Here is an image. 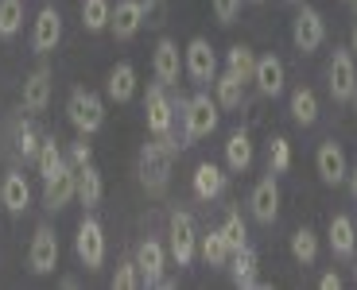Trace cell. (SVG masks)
<instances>
[{
    "instance_id": "3",
    "label": "cell",
    "mask_w": 357,
    "mask_h": 290,
    "mask_svg": "<svg viewBox=\"0 0 357 290\" xmlns=\"http://www.w3.org/2000/svg\"><path fill=\"white\" fill-rule=\"evenodd\" d=\"M66 120L78 128V136H93L105 124V105H101L98 93L89 89H74L70 101H66Z\"/></svg>"
},
{
    "instance_id": "31",
    "label": "cell",
    "mask_w": 357,
    "mask_h": 290,
    "mask_svg": "<svg viewBox=\"0 0 357 290\" xmlns=\"http://www.w3.org/2000/svg\"><path fill=\"white\" fill-rule=\"evenodd\" d=\"M109 16H113V4L109 0H82V27L86 31H105Z\"/></svg>"
},
{
    "instance_id": "40",
    "label": "cell",
    "mask_w": 357,
    "mask_h": 290,
    "mask_svg": "<svg viewBox=\"0 0 357 290\" xmlns=\"http://www.w3.org/2000/svg\"><path fill=\"white\" fill-rule=\"evenodd\" d=\"M86 163H93V147H89L86 136H82V140L70 143V167L78 170V167H86Z\"/></svg>"
},
{
    "instance_id": "22",
    "label": "cell",
    "mask_w": 357,
    "mask_h": 290,
    "mask_svg": "<svg viewBox=\"0 0 357 290\" xmlns=\"http://www.w3.org/2000/svg\"><path fill=\"white\" fill-rule=\"evenodd\" d=\"M105 89H109V97H113L116 105L132 101V93H136V70H132V62H116L113 70H109Z\"/></svg>"
},
{
    "instance_id": "17",
    "label": "cell",
    "mask_w": 357,
    "mask_h": 290,
    "mask_svg": "<svg viewBox=\"0 0 357 290\" xmlns=\"http://www.w3.org/2000/svg\"><path fill=\"white\" fill-rule=\"evenodd\" d=\"M140 27H144L140 0H116V4H113V16H109V31H113L116 39H132Z\"/></svg>"
},
{
    "instance_id": "45",
    "label": "cell",
    "mask_w": 357,
    "mask_h": 290,
    "mask_svg": "<svg viewBox=\"0 0 357 290\" xmlns=\"http://www.w3.org/2000/svg\"><path fill=\"white\" fill-rule=\"evenodd\" d=\"M291 4H299V0H291Z\"/></svg>"
},
{
    "instance_id": "30",
    "label": "cell",
    "mask_w": 357,
    "mask_h": 290,
    "mask_svg": "<svg viewBox=\"0 0 357 290\" xmlns=\"http://www.w3.org/2000/svg\"><path fill=\"white\" fill-rule=\"evenodd\" d=\"M291 116L295 124H303V128H311L314 120H319V97H314V89L299 86L291 93Z\"/></svg>"
},
{
    "instance_id": "35",
    "label": "cell",
    "mask_w": 357,
    "mask_h": 290,
    "mask_svg": "<svg viewBox=\"0 0 357 290\" xmlns=\"http://www.w3.org/2000/svg\"><path fill=\"white\" fill-rule=\"evenodd\" d=\"M222 236H225V244H229V252H237V248L249 244V229H245L241 213H229V217L222 220Z\"/></svg>"
},
{
    "instance_id": "25",
    "label": "cell",
    "mask_w": 357,
    "mask_h": 290,
    "mask_svg": "<svg viewBox=\"0 0 357 290\" xmlns=\"http://www.w3.org/2000/svg\"><path fill=\"white\" fill-rule=\"evenodd\" d=\"M326 236H331L334 255H354V252H357V229H354V220H349L346 213L331 217V229H326Z\"/></svg>"
},
{
    "instance_id": "37",
    "label": "cell",
    "mask_w": 357,
    "mask_h": 290,
    "mask_svg": "<svg viewBox=\"0 0 357 290\" xmlns=\"http://www.w3.org/2000/svg\"><path fill=\"white\" fill-rule=\"evenodd\" d=\"M39 143H43V136H39L36 128H31V124H20V128H16V151H20L24 159H31V163H36Z\"/></svg>"
},
{
    "instance_id": "36",
    "label": "cell",
    "mask_w": 357,
    "mask_h": 290,
    "mask_svg": "<svg viewBox=\"0 0 357 290\" xmlns=\"http://www.w3.org/2000/svg\"><path fill=\"white\" fill-rule=\"evenodd\" d=\"M287 167H291V143H287L284 136H276L272 147H268V170H272V175H284Z\"/></svg>"
},
{
    "instance_id": "41",
    "label": "cell",
    "mask_w": 357,
    "mask_h": 290,
    "mask_svg": "<svg viewBox=\"0 0 357 290\" xmlns=\"http://www.w3.org/2000/svg\"><path fill=\"white\" fill-rule=\"evenodd\" d=\"M140 8H144V24L148 27H160L163 16H167L163 12V0H140Z\"/></svg>"
},
{
    "instance_id": "10",
    "label": "cell",
    "mask_w": 357,
    "mask_h": 290,
    "mask_svg": "<svg viewBox=\"0 0 357 290\" xmlns=\"http://www.w3.org/2000/svg\"><path fill=\"white\" fill-rule=\"evenodd\" d=\"M152 70H155V81H160V86H167V89L178 86V78H183V54H178V43H175V39L163 35L160 43H155Z\"/></svg>"
},
{
    "instance_id": "38",
    "label": "cell",
    "mask_w": 357,
    "mask_h": 290,
    "mask_svg": "<svg viewBox=\"0 0 357 290\" xmlns=\"http://www.w3.org/2000/svg\"><path fill=\"white\" fill-rule=\"evenodd\" d=\"M132 287H144L140 267H136V259H125V264L116 267V275H113V290H132Z\"/></svg>"
},
{
    "instance_id": "7",
    "label": "cell",
    "mask_w": 357,
    "mask_h": 290,
    "mask_svg": "<svg viewBox=\"0 0 357 290\" xmlns=\"http://www.w3.org/2000/svg\"><path fill=\"white\" fill-rule=\"evenodd\" d=\"M183 70L190 74L195 81H210L214 86V78H218V54H214V47H210V39H190L187 43V51H183Z\"/></svg>"
},
{
    "instance_id": "5",
    "label": "cell",
    "mask_w": 357,
    "mask_h": 290,
    "mask_svg": "<svg viewBox=\"0 0 357 290\" xmlns=\"http://www.w3.org/2000/svg\"><path fill=\"white\" fill-rule=\"evenodd\" d=\"M74 252H78V259L86 264V271H98V267L105 264V229H101L93 217H82L78 236H74Z\"/></svg>"
},
{
    "instance_id": "15",
    "label": "cell",
    "mask_w": 357,
    "mask_h": 290,
    "mask_svg": "<svg viewBox=\"0 0 357 290\" xmlns=\"http://www.w3.org/2000/svg\"><path fill=\"white\" fill-rule=\"evenodd\" d=\"M314 167H319V178L326 186H342L349 178V163H346V151L338 147L334 140L319 143V151H314Z\"/></svg>"
},
{
    "instance_id": "19",
    "label": "cell",
    "mask_w": 357,
    "mask_h": 290,
    "mask_svg": "<svg viewBox=\"0 0 357 290\" xmlns=\"http://www.w3.org/2000/svg\"><path fill=\"white\" fill-rule=\"evenodd\" d=\"M252 81L264 97H280L284 93V62L276 54H260L257 58V70H252Z\"/></svg>"
},
{
    "instance_id": "14",
    "label": "cell",
    "mask_w": 357,
    "mask_h": 290,
    "mask_svg": "<svg viewBox=\"0 0 357 290\" xmlns=\"http://www.w3.org/2000/svg\"><path fill=\"white\" fill-rule=\"evenodd\" d=\"M59 39H63V12L54 8V4H43L36 16V27H31V47L39 54H47L59 47Z\"/></svg>"
},
{
    "instance_id": "44",
    "label": "cell",
    "mask_w": 357,
    "mask_h": 290,
    "mask_svg": "<svg viewBox=\"0 0 357 290\" xmlns=\"http://www.w3.org/2000/svg\"><path fill=\"white\" fill-rule=\"evenodd\" d=\"M349 51H354V54H357V24H354V47H349Z\"/></svg>"
},
{
    "instance_id": "12",
    "label": "cell",
    "mask_w": 357,
    "mask_h": 290,
    "mask_svg": "<svg viewBox=\"0 0 357 290\" xmlns=\"http://www.w3.org/2000/svg\"><path fill=\"white\" fill-rule=\"evenodd\" d=\"M291 39L295 47L303 54H314L322 47V39H326V24H322V16L314 8H299V16H295L291 24Z\"/></svg>"
},
{
    "instance_id": "34",
    "label": "cell",
    "mask_w": 357,
    "mask_h": 290,
    "mask_svg": "<svg viewBox=\"0 0 357 290\" xmlns=\"http://www.w3.org/2000/svg\"><path fill=\"white\" fill-rule=\"evenodd\" d=\"M291 255L299 259V264H314V255H319V236H314L311 229H295L291 232Z\"/></svg>"
},
{
    "instance_id": "4",
    "label": "cell",
    "mask_w": 357,
    "mask_h": 290,
    "mask_svg": "<svg viewBox=\"0 0 357 290\" xmlns=\"http://www.w3.org/2000/svg\"><path fill=\"white\" fill-rule=\"evenodd\" d=\"M167 236H171V255H175V264L187 267L190 259H195V252H198L195 217L183 213V209H175V213H171V220H167Z\"/></svg>"
},
{
    "instance_id": "29",
    "label": "cell",
    "mask_w": 357,
    "mask_h": 290,
    "mask_svg": "<svg viewBox=\"0 0 357 290\" xmlns=\"http://www.w3.org/2000/svg\"><path fill=\"white\" fill-rule=\"evenodd\" d=\"M63 167H66V155H63V147H59V140H54V136H43L39 155H36V170L43 178H51V175H59Z\"/></svg>"
},
{
    "instance_id": "8",
    "label": "cell",
    "mask_w": 357,
    "mask_h": 290,
    "mask_svg": "<svg viewBox=\"0 0 357 290\" xmlns=\"http://www.w3.org/2000/svg\"><path fill=\"white\" fill-rule=\"evenodd\" d=\"M27 264L36 275H51L59 267V236H54L51 225H39L36 236H31V248H27Z\"/></svg>"
},
{
    "instance_id": "28",
    "label": "cell",
    "mask_w": 357,
    "mask_h": 290,
    "mask_svg": "<svg viewBox=\"0 0 357 290\" xmlns=\"http://www.w3.org/2000/svg\"><path fill=\"white\" fill-rule=\"evenodd\" d=\"M198 252H202V259L210 267H225L229 264V244H225V236H222V229H210L206 236H198Z\"/></svg>"
},
{
    "instance_id": "20",
    "label": "cell",
    "mask_w": 357,
    "mask_h": 290,
    "mask_svg": "<svg viewBox=\"0 0 357 290\" xmlns=\"http://www.w3.org/2000/svg\"><path fill=\"white\" fill-rule=\"evenodd\" d=\"M190 190H195L198 202H214V198H222V190H225L222 167H214V163H198L195 175H190Z\"/></svg>"
},
{
    "instance_id": "42",
    "label": "cell",
    "mask_w": 357,
    "mask_h": 290,
    "mask_svg": "<svg viewBox=\"0 0 357 290\" xmlns=\"http://www.w3.org/2000/svg\"><path fill=\"white\" fill-rule=\"evenodd\" d=\"M319 287H322V290H338V287H342V279L331 271V275H322V279H319Z\"/></svg>"
},
{
    "instance_id": "32",
    "label": "cell",
    "mask_w": 357,
    "mask_h": 290,
    "mask_svg": "<svg viewBox=\"0 0 357 290\" xmlns=\"http://www.w3.org/2000/svg\"><path fill=\"white\" fill-rule=\"evenodd\" d=\"M24 27V0H0V39H12Z\"/></svg>"
},
{
    "instance_id": "2",
    "label": "cell",
    "mask_w": 357,
    "mask_h": 290,
    "mask_svg": "<svg viewBox=\"0 0 357 290\" xmlns=\"http://www.w3.org/2000/svg\"><path fill=\"white\" fill-rule=\"evenodd\" d=\"M218 101L210 93H195L187 97V108H183V147H190L195 140L210 136L218 128Z\"/></svg>"
},
{
    "instance_id": "27",
    "label": "cell",
    "mask_w": 357,
    "mask_h": 290,
    "mask_svg": "<svg viewBox=\"0 0 357 290\" xmlns=\"http://www.w3.org/2000/svg\"><path fill=\"white\" fill-rule=\"evenodd\" d=\"M225 167L237 170V175L252 167V140L245 132H233L229 140H225Z\"/></svg>"
},
{
    "instance_id": "23",
    "label": "cell",
    "mask_w": 357,
    "mask_h": 290,
    "mask_svg": "<svg viewBox=\"0 0 357 290\" xmlns=\"http://www.w3.org/2000/svg\"><path fill=\"white\" fill-rule=\"evenodd\" d=\"M257 267H260V255L252 252L249 244L237 248V252L229 255V271H233V282H237V287H260V282H257Z\"/></svg>"
},
{
    "instance_id": "18",
    "label": "cell",
    "mask_w": 357,
    "mask_h": 290,
    "mask_svg": "<svg viewBox=\"0 0 357 290\" xmlns=\"http://www.w3.org/2000/svg\"><path fill=\"white\" fill-rule=\"evenodd\" d=\"M51 89H54V81H51V70H47V66L27 74L24 78V108L27 113H43V108L51 105Z\"/></svg>"
},
{
    "instance_id": "21",
    "label": "cell",
    "mask_w": 357,
    "mask_h": 290,
    "mask_svg": "<svg viewBox=\"0 0 357 290\" xmlns=\"http://www.w3.org/2000/svg\"><path fill=\"white\" fill-rule=\"evenodd\" d=\"M0 202H4L8 213H24L27 205H31V186H27V178L20 175V170H8V175H4V182H0Z\"/></svg>"
},
{
    "instance_id": "33",
    "label": "cell",
    "mask_w": 357,
    "mask_h": 290,
    "mask_svg": "<svg viewBox=\"0 0 357 290\" xmlns=\"http://www.w3.org/2000/svg\"><path fill=\"white\" fill-rule=\"evenodd\" d=\"M225 62H229V70L237 74V78L252 81V70H257V54H252V51H249V47H245V43L229 47V51H225Z\"/></svg>"
},
{
    "instance_id": "13",
    "label": "cell",
    "mask_w": 357,
    "mask_h": 290,
    "mask_svg": "<svg viewBox=\"0 0 357 290\" xmlns=\"http://www.w3.org/2000/svg\"><path fill=\"white\" fill-rule=\"evenodd\" d=\"M249 213L260 220V225H272V220L280 217V186H276V178H272V170H268V178H260V182L252 186Z\"/></svg>"
},
{
    "instance_id": "1",
    "label": "cell",
    "mask_w": 357,
    "mask_h": 290,
    "mask_svg": "<svg viewBox=\"0 0 357 290\" xmlns=\"http://www.w3.org/2000/svg\"><path fill=\"white\" fill-rule=\"evenodd\" d=\"M171 159H175V151H171L160 136L140 147V182H144V190L155 193V198H160L171 182Z\"/></svg>"
},
{
    "instance_id": "16",
    "label": "cell",
    "mask_w": 357,
    "mask_h": 290,
    "mask_svg": "<svg viewBox=\"0 0 357 290\" xmlns=\"http://www.w3.org/2000/svg\"><path fill=\"white\" fill-rule=\"evenodd\" d=\"M136 267H140V282L144 287H160L163 267H167V252H163L160 240H144L136 248Z\"/></svg>"
},
{
    "instance_id": "46",
    "label": "cell",
    "mask_w": 357,
    "mask_h": 290,
    "mask_svg": "<svg viewBox=\"0 0 357 290\" xmlns=\"http://www.w3.org/2000/svg\"><path fill=\"white\" fill-rule=\"evenodd\" d=\"M354 4H357V0H354Z\"/></svg>"
},
{
    "instance_id": "9",
    "label": "cell",
    "mask_w": 357,
    "mask_h": 290,
    "mask_svg": "<svg viewBox=\"0 0 357 290\" xmlns=\"http://www.w3.org/2000/svg\"><path fill=\"white\" fill-rule=\"evenodd\" d=\"M326 78H331V97H334V101H349V97L357 93V66H354V54H349V51H338V47H334V58H331V70H326Z\"/></svg>"
},
{
    "instance_id": "39",
    "label": "cell",
    "mask_w": 357,
    "mask_h": 290,
    "mask_svg": "<svg viewBox=\"0 0 357 290\" xmlns=\"http://www.w3.org/2000/svg\"><path fill=\"white\" fill-rule=\"evenodd\" d=\"M210 8H214L218 24H233L237 12H241V0H210Z\"/></svg>"
},
{
    "instance_id": "43",
    "label": "cell",
    "mask_w": 357,
    "mask_h": 290,
    "mask_svg": "<svg viewBox=\"0 0 357 290\" xmlns=\"http://www.w3.org/2000/svg\"><path fill=\"white\" fill-rule=\"evenodd\" d=\"M349 190H354V198H357V170H349Z\"/></svg>"
},
{
    "instance_id": "24",
    "label": "cell",
    "mask_w": 357,
    "mask_h": 290,
    "mask_svg": "<svg viewBox=\"0 0 357 290\" xmlns=\"http://www.w3.org/2000/svg\"><path fill=\"white\" fill-rule=\"evenodd\" d=\"M101 198H105V182H101V170L93 167V163L78 167V202L86 205V209H93V205H101Z\"/></svg>"
},
{
    "instance_id": "6",
    "label": "cell",
    "mask_w": 357,
    "mask_h": 290,
    "mask_svg": "<svg viewBox=\"0 0 357 290\" xmlns=\"http://www.w3.org/2000/svg\"><path fill=\"white\" fill-rule=\"evenodd\" d=\"M144 113H148V132L152 136H163L175 128V105H171L167 97V86H148V93H144Z\"/></svg>"
},
{
    "instance_id": "11",
    "label": "cell",
    "mask_w": 357,
    "mask_h": 290,
    "mask_svg": "<svg viewBox=\"0 0 357 290\" xmlns=\"http://www.w3.org/2000/svg\"><path fill=\"white\" fill-rule=\"evenodd\" d=\"M78 198V170L66 163L59 175L43 178V205L47 209H66V205Z\"/></svg>"
},
{
    "instance_id": "26",
    "label": "cell",
    "mask_w": 357,
    "mask_h": 290,
    "mask_svg": "<svg viewBox=\"0 0 357 290\" xmlns=\"http://www.w3.org/2000/svg\"><path fill=\"white\" fill-rule=\"evenodd\" d=\"M214 101L222 108H237L245 101V78H237L233 70L218 74V78H214Z\"/></svg>"
}]
</instances>
